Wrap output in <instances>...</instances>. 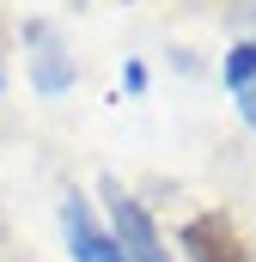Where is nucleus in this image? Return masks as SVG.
I'll use <instances>...</instances> for the list:
<instances>
[{
	"label": "nucleus",
	"mask_w": 256,
	"mask_h": 262,
	"mask_svg": "<svg viewBox=\"0 0 256 262\" xmlns=\"http://www.w3.org/2000/svg\"><path fill=\"white\" fill-rule=\"evenodd\" d=\"M226 85H238V92L256 85V43H238V49L226 55Z\"/></svg>",
	"instance_id": "20e7f679"
},
{
	"label": "nucleus",
	"mask_w": 256,
	"mask_h": 262,
	"mask_svg": "<svg viewBox=\"0 0 256 262\" xmlns=\"http://www.w3.org/2000/svg\"><path fill=\"white\" fill-rule=\"evenodd\" d=\"M238 98H244V122L256 128V85H250V92H238Z\"/></svg>",
	"instance_id": "39448f33"
},
{
	"label": "nucleus",
	"mask_w": 256,
	"mask_h": 262,
	"mask_svg": "<svg viewBox=\"0 0 256 262\" xmlns=\"http://www.w3.org/2000/svg\"><path fill=\"white\" fill-rule=\"evenodd\" d=\"M183 250H189V262H256L226 213H195L183 226Z\"/></svg>",
	"instance_id": "f03ea898"
},
{
	"label": "nucleus",
	"mask_w": 256,
	"mask_h": 262,
	"mask_svg": "<svg viewBox=\"0 0 256 262\" xmlns=\"http://www.w3.org/2000/svg\"><path fill=\"white\" fill-rule=\"evenodd\" d=\"M61 232H67V244H73V262H122L116 238L92 220V207H86L79 195L61 201Z\"/></svg>",
	"instance_id": "7ed1b4c3"
},
{
	"label": "nucleus",
	"mask_w": 256,
	"mask_h": 262,
	"mask_svg": "<svg viewBox=\"0 0 256 262\" xmlns=\"http://www.w3.org/2000/svg\"><path fill=\"white\" fill-rule=\"evenodd\" d=\"M110 220H116V250H122V262H171L159 226L146 220L140 201L122 195V183H110Z\"/></svg>",
	"instance_id": "f257e3e1"
}]
</instances>
